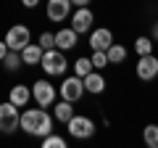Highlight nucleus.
I'll return each mask as SVG.
<instances>
[{"label": "nucleus", "instance_id": "f257e3e1", "mask_svg": "<svg viewBox=\"0 0 158 148\" xmlns=\"http://www.w3.org/2000/svg\"><path fill=\"white\" fill-rule=\"evenodd\" d=\"M53 124H56V119H53L42 106L40 108H29L27 106L21 111V116H19V130H24L32 137H45L48 132H53Z\"/></svg>", "mask_w": 158, "mask_h": 148}, {"label": "nucleus", "instance_id": "f03ea898", "mask_svg": "<svg viewBox=\"0 0 158 148\" xmlns=\"http://www.w3.org/2000/svg\"><path fill=\"white\" fill-rule=\"evenodd\" d=\"M42 72L48 74V77H63V74L69 72V61H66V53L58 50V48H48V50H42V58H40L37 63Z\"/></svg>", "mask_w": 158, "mask_h": 148}, {"label": "nucleus", "instance_id": "7ed1b4c3", "mask_svg": "<svg viewBox=\"0 0 158 148\" xmlns=\"http://www.w3.org/2000/svg\"><path fill=\"white\" fill-rule=\"evenodd\" d=\"M56 98H58V87L53 85L50 80H37L32 85V101L37 103V106L50 108L53 103H56Z\"/></svg>", "mask_w": 158, "mask_h": 148}, {"label": "nucleus", "instance_id": "20e7f679", "mask_svg": "<svg viewBox=\"0 0 158 148\" xmlns=\"http://www.w3.org/2000/svg\"><path fill=\"white\" fill-rule=\"evenodd\" d=\"M66 127H69V135L77 137V140H87V137L95 135V122L90 116H85V114H74L66 122Z\"/></svg>", "mask_w": 158, "mask_h": 148}, {"label": "nucleus", "instance_id": "39448f33", "mask_svg": "<svg viewBox=\"0 0 158 148\" xmlns=\"http://www.w3.org/2000/svg\"><path fill=\"white\" fill-rule=\"evenodd\" d=\"M58 95L63 98V101H71V103H77V101H82V95H85V85H82V77H77V74H63V82H61V87H58Z\"/></svg>", "mask_w": 158, "mask_h": 148}, {"label": "nucleus", "instance_id": "423d86ee", "mask_svg": "<svg viewBox=\"0 0 158 148\" xmlns=\"http://www.w3.org/2000/svg\"><path fill=\"white\" fill-rule=\"evenodd\" d=\"M92 24H95V13L90 6H79L71 11V29L77 34H90Z\"/></svg>", "mask_w": 158, "mask_h": 148}, {"label": "nucleus", "instance_id": "0eeeda50", "mask_svg": "<svg viewBox=\"0 0 158 148\" xmlns=\"http://www.w3.org/2000/svg\"><path fill=\"white\" fill-rule=\"evenodd\" d=\"M19 116H21L19 106H13L11 101L0 103V132H6V135H13V132L19 130Z\"/></svg>", "mask_w": 158, "mask_h": 148}, {"label": "nucleus", "instance_id": "6e6552de", "mask_svg": "<svg viewBox=\"0 0 158 148\" xmlns=\"http://www.w3.org/2000/svg\"><path fill=\"white\" fill-rule=\"evenodd\" d=\"M29 42H32V29H29L27 24H13V27L6 32L8 50H21V48L29 45Z\"/></svg>", "mask_w": 158, "mask_h": 148}, {"label": "nucleus", "instance_id": "1a4fd4ad", "mask_svg": "<svg viewBox=\"0 0 158 148\" xmlns=\"http://www.w3.org/2000/svg\"><path fill=\"white\" fill-rule=\"evenodd\" d=\"M137 77L142 82H153L158 77V56L156 53H148V56H140L137 58V66H135Z\"/></svg>", "mask_w": 158, "mask_h": 148}, {"label": "nucleus", "instance_id": "9d476101", "mask_svg": "<svg viewBox=\"0 0 158 148\" xmlns=\"http://www.w3.org/2000/svg\"><path fill=\"white\" fill-rule=\"evenodd\" d=\"M71 0H48V11H45V16H48V21H53V24H61V21H66L69 19V13H71Z\"/></svg>", "mask_w": 158, "mask_h": 148}, {"label": "nucleus", "instance_id": "9b49d317", "mask_svg": "<svg viewBox=\"0 0 158 148\" xmlns=\"http://www.w3.org/2000/svg\"><path fill=\"white\" fill-rule=\"evenodd\" d=\"M111 42H113V32L108 27H95L90 32V48L92 50H108Z\"/></svg>", "mask_w": 158, "mask_h": 148}, {"label": "nucleus", "instance_id": "f8f14e48", "mask_svg": "<svg viewBox=\"0 0 158 148\" xmlns=\"http://www.w3.org/2000/svg\"><path fill=\"white\" fill-rule=\"evenodd\" d=\"M79 45V34L74 32L71 27H63V29H58L56 32V48L58 50H74V48Z\"/></svg>", "mask_w": 158, "mask_h": 148}, {"label": "nucleus", "instance_id": "ddd939ff", "mask_svg": "<svg viewBox=\"0 0 158 148\" xmlns=\"http://www.w3.org/2000/svg\"><path fill=\"white\" fill-rule=\"evenodd\" d=\"M82 85H85V93H90V95H100V93L106 90V77H103L98 69H92L87 77H82Z\"/></svg>", "mask_w": 158, "mask_h": 148}, {"label": "nucleus", "instance_id": "4468645a", "mask_svg": "<svg viewBox=\"0 0 158 148\" xmlns=\"http://www.w3.org/2000/svg\"><path fill=\"white\" fill-rule=\"evenodd\" d=\"M8 101H11L13 106H19V108H27L29 101H32V87H27V85H13L11 93H8Z\"/></svg>", "mask_w": 158, "mask_h": 148}, {"label": "nucleus", "instance_id": "2eb2a0df", "mask_svg": "<svg viewBox=\"0 0 158 148\" xmlns=\"http://www.w3.org/2000/svg\"><path fill=\"white\" fill-rule=\"evenodd\" d=\"M19 53H21V63H24V66H37L40 58H42V48H40L37 42H29V45H24Z\"/></svg>", "mask_w": 158, "mask_h": 148}, {"label": "nucleus", "instance_id": "dca6fc26", "mask_svg": "<svg viewBox=\"0 0 158 148\" xmlns=\"http://www.w3.org/2000/svg\"><path fill=\"white\" fill-rule=\"evenodd\" d=\"M50 108H53V119H56V122H63V124L74 116V103H71V101H63V98H61L58 103H53Z\"/></svg>", "mask_w": 158, "mask_h": 148}, {"label": "nucleus", "instance_id": "f3484780", "mask_svg": "<svg viewBox=\"0 0 158 148\" xmlns=\"http://www.w3.org/2000/svg\"><path fill=\"white\" fill-rule=\"evenodd\" d=\"M106 56H108V63H124L127 56H129V50H127L124 45L111 42V45H108V50H106Z\"/></svg>", "mask_w": 158, "mask_h": 148}, {"label": "nucleus", "instance_id": "a211bd4d", "mask_svg": "<svg viewBox=\"0 0 158 148\" xmlns=\"http://www.w3.org/2000/svg\"><path fill=\"white\" fill-rule=\"evenodd\" d=\"M3 66H6V72H19V69L24 66L21 63V53L19 50H8L6 56H3Z\"/></svg>", "mask_w": 158, "mask_h": 148}, {"label": "nucleus", "instance_id": "6ab92c4d", "mask_svg": "<svg viewBox=\"0 0 158 148\" xmlns=\"http://www.w3.org/2000/svg\"><path fill=\"white\" fill-rule=\"evenodd\" d=\"M142 143L148 148H158V124H145L142 130Z\"/></svg>", "mask_w": 158, "mask_h": 148}, {"label": "nucleus", "instance_id": "aec40b11", "mask_svg": "<svg viewBox=\"0 0 158 148\" xmlns=\"http://www.w3.org/2000/svg\"><path fill=\"white\" fill-rule=\"evenodd\" d=\"M40 140H42V148H66V137L56 135V130L48 132V135H45V137H40Z\"/></svg>", "mask_w": 158, "mask_h": 148}, {"label": "nucleus", "instance_id": "412c9836", "mask_svg": "<svg viewBox=\"0 0 158 148\" xmlns=\"http://www.w3.org/2000/svg\"><path fill=\"white\" fill-rule=\"evenodd\" d=\"M137 50V56H148V53H153V40L148 37V34H140L135 40V45H132Z\"/></svg>", "mask_w": 158, "mask_h": 148}, {"label": "nucleus", "instance_id": "4be33fe9", "mask_svg": "<svg viewBox=\"0 0 158 148\" xmlns=\"http://www.w3.org/2000/svg\"><path fill=\"white\" fill-rule=\"evenodd\" d=\"M90 72H92V61L87 56H79L77 61H74V74H77V77H87Z\"/></svg>", "mask_w": 158, "mask_h": 148}, {"label": "nucleus", "instance_id": "5701e85b", "mask_svg": "<svg viewBox=\"0 0 158 148\" xmlns=\"http://www.w3.org/2000/svg\"><path fill=\"white\" fill-rule=\"evenodd\" d=\"M37 45L42 48V50H48V48H56V32H42L37 37Z\"/></svg>", "mask_w": 158, "mask_h": 148}, {"label": "nucleus", "instance_id": "b1692460", "mask_svg": "<svg viewBox=\"0 0 158 148\" xmlns=\"http://www.w3.org/2000/svg\"><path fill=\"white\" fill-rule=\"evenodd\" d=\"M92 69H106L108 66V56H106V50H92Z\"/></svg>", "mask_w": 158, "mask_h": 148}, {"label": "nucleus", "instance_id": "393cba45", "mask_svg": "<svg viewBox=\"0 0 158 148\" xmlns=\"http://www.w3.org/2000/svg\"><path fill=\"white\" fill-rule=\"evenodd\" d=\"M21 6L32 11V8H37V6H40V0H21Z\"/></svg>", "mask_w": 158, "mask_h": 148}, {"label": "nucleus", "instance_id": "a878e982", "mask_svg": "<svg viewBox=\"0 0 158 148\" xmlns=\"http://www.w3.org/2000/svg\"><path fill=\"white\" fill-rule=\"evenodd\" d=\"M90 3H92V0H71V6H74V8H79V6H90Z\"/></svg>", "mask_w": 158, "mask_h": 148}, {"label": "nucleus", "instance_id": "bb28decb", "mask_svg": "<svg viewBox=\"0 0 158 148\" xmlns=\"http://www.w3.org/2000/svg\"><path fill=\"white\" fill-rule=\"evenodd\" d=\"M6 53H8V45H6V40H0V61H3Z\"/></svg>", "mask_w": 158, "mask_h": 148}, {"label": "nucleus", "instance_id": "cd10ccee", "mask_svg": "<svg viewBox=\"0 0 158 148\" xmlns=\"http://www.w3.org/2000/svg\"><path fill=\"white\" fill-rule=\"evenodd\" d=\"M150 40H153V42H158V21L153 24V34H150Z\"/></svg>", "mask_w": 158, "mask_h": 148}]
</instances>
